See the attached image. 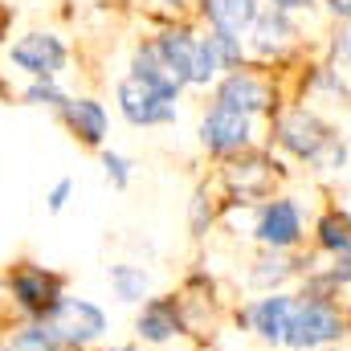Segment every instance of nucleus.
<instances>
[{"label": "nucleus", "instance_id": "11", "mask_svg": "<svg viewBox=\"0 0 351 351\" xmlns=\"http://www.w3.org/2000/svg\"><path fill=\"white\" fill-rule=\"evenodd\" d=\"M269 86H265L262 78L254 74V70H229L221 82H217V102L213 106H225V110H237V114H245V119H254V114H262L269 110Z\"/></svg>", "mask_w": 351, "mask_h": 351}, {"label": "nucleus", "instance_id": "6", "mask_svg": "<svg viewBox=\"0 0 351 351\" xmlns=\"http://www.w3.org/2000/svg\"><path fill=\"white\" fill-rule=\"evenodd\" d=\"M188 331H192V323H188L184 294H152L135 311V335L147 348H164V343H172V339L188 335Z\"/></svg>", "mask_w": 351, "mask_h": 351}, {"label": "nucleus", "instance_id": "27", "mask_svg": "<svg viewBox=\"0 0 351 351\" xmlns=\"http://www.w3.org/2000/svg\"><path fill=\"white\" fill-rule=\"evenodd\" d=\"M327 12H331L335 21H348L351 25V0H327Z\"/></svg>", "mask_w": 351, "mask_h": 351}, {"label": "nucleus", "instance_id": "3", "mask_svg": "<svg viewBox=\"0 0 351 351\" xmlns=\"http://www.w3.org/2000/svg\"><path fill=\"white\" fill-rule=\"evenodd\" d=\"M306 237V217L294 196H269L254 213V241L274 254H294Z\"/></svg>", "mask_w": 351, "mask_h": 351}, {"label": "nucleus", "instance_id": "14", "mask_svg": "<svg viewBox=\"0 0 351 351\" xmlns=\"http://www.w3.org/2000/svg\"><path fill=\"white\" fill-rule=\"evenodd\" d=\"M196 41L200 37H192L188 29H168V33H160L152 45H156V53H160V62H164V70L172 74V82L180 90L192 82V58H196Z\"/></svg>", "mask_w": 351, "mask_h": 351}, {"label": "nucleus", "instance_id": "13", "mask_svg": "<svg viewBox=\"0 0 351 351\" xmlns=\"http://www.w3.org/2000/svg\"><path fill=\"white\" fill-rule=\"evenodd\" d=\"M58 119L70 127V135L82 143V147H102L106 143V127H110V114H106V106L98 102V98H70L62 110H58Z\"/></svg>", "mask_w": 351, "mask_h": 351}, {"label": "nucleus", "instance_id": "15", "mask_svg": "<svg viewBox=\"0 0 351 351\" xmlns=\"http://www.w3.org/2000/svg\"><path fill=\"white\" fill-rule=\"evenodd\" d=\"M200 12L208 16V25H213L217 33H233V37H241V33L254 29V21H258L262 8H258V0H204Z\"/></svg>", "mask_w": 351, "mask_h": 351}, {"label": "nucleus", "instance_id": "20", "mask_svg": "<svg viewBox=\"0 0 351 351\" xmlns=\"http://www.w3.org/2000/svg\"><path fill=\"white\" fill-rule=\"evenodd\" d=\"M8 343H12V351H62L49 323H12Z\"/></svg>", "mask_w": 351, "mask_h": 351}, {"label": "nucleus", "instance_id": "9", "mask_svg": "<svg viewBox=\"0 0 351 351\" xmlns=\"http://www.w3.org/2000/svg\"><path fill=\"white\" fill-rule=\"evenodd\" d=\"M290 311H294V294L290 290H274L254 302H245L237 311V327L254 331L265 348H286V331H290Z\"/></svg>", "mask_w": 351, "mask_h": 351}, {"label": "nucleus", "instance_id": "31", "mask_svg": "<svg viewBox=\"0 0 351 351\" xmlns=\"http://www.w3.org/2000/svg\"><path fill=\"white\" fill-rule=\"evenodd\" d=\"M327 351H339V348H327Z\"/></svg>", "mask_w": 351, "mask_h": 351}, {"label": "nucleus", "instance_id": "30", "mask_svg": "<svg viewBox=\"0 0 351 351\" xmlns=\"http://www.w3.org/2000/svg\"><path fill=\"white\" fill-rule=\"evenodd\" d=\"M102 351H139L135 343H119V348H102Z\"/></svg>", "mask_w": 351, "mask_h": 351}, {"label": "nucleus", "instance_id": "4", "mask_svg": "<svg viewBox=\"0 0 351 351\" xmlns=\"http://www.w3.org/2000/svg\"><path fill=\"white\" fill-rule=\"evenodd\" d=\"M45 323L53 327L62 351H86L110 331L106 311H102L98 302H90V298H74V294H66V302H62V306L53 311V319H45Z\"/></svg>", "mask_w": 351, "mask_h": 351}, {"label": "nucleus", "instance_id": "24", "mask_svg": "<svg viewBox=\"0 0 351 351\" xmlns=\"http://www.w3.org/2000/svg\"><path fill=\"white\" fill-rule=\"evenodd\" d=\"M319 274H323V282H327L335 294L351 290V254H343V258H331V265H319Z\"/></svg>", "mask_w": 351, "mask_h": 351}, {"label": "nucleus", "instance_id": "7", "mask_svg": "<svg viewBox=\"0 0 351 351\" xmlns=\"http://www.w3.org/2000/svg\"><path fill=\"white\" fill-rule=\"evenodd\" d=\"M200 147L208 156L221 160H237L254 147V119L225 110V106H208V114L200 119Z\"/></svg>", "mask_w": 351, "mask_h": 351}, {"label": "nucleus", "instance_id": "16", "mask_svg": "<svg viewBox=\"0 0 351 351\" xmlns=\"http://www.w3.org/2000/svg\"><path fill=\"white\" fill-rule=\"evenodd\" d=\"M315 250L327 258L351 254V208H327L315 221Z\"/></svg>", "mask_w": 351, "mask_h": 351}, {"label": "nucleus", "instance_id": "22", "mask_svg": "<svg viewBox=\"0 0 351 351\" xmlns=\"http://www.w3.org/2000/svg\"><path fill=\"white\" fill-rule=\"evenodd\" d=\"M25 102H29V106H49V110H62V106L70 102V94L58 86L53 78H33V82L25 86Z\"/></svg>", "mask_w": 351, "mask_h": 351}, {"label": "nucleus", "instance_id": "2", "mask_svg": "<svg viewBox=\"0 0 351 351\" xmlns=\"http://www.w3.org/2000/svg\"><path fill=\"white\" fill-rule=\"evenodd\" d=\"M4 294H8L16 323H45L66 302V278L49 265L16 262L4 274Z\"/></svg>", "mask_w": 351, "mask_h": 351}, {"label": "nucleus", "instance_id": "29", "mask_svg": "<svg viewBox=\"0 0 351 351\" xmlns=\"http://www.w3.org/2000/svg\"><path fill=\"white\" fill-rule=\"evenodd\" d=\"M0 351H12V343H8V331H0Z\"/></svg>", "mask_w": 351, "mask_h": 351}, {"label": "nucleus", "instance_id": "1", "mask_svg": "<svg viewBox=\"0 0 351 351\" xmlns=\"http://www.w3.org/2000/svg\"><path fill=\"white\" fill-rule=\"evenodd\" d=\"M348 335H351L348 302L339 294L298 286L294 311H290V331H286V351H327V348H339Z\"/></svg>", "mask_w": 351, "mask_h": 351}, {"label": "nucleus", "instance_id": "23", "mask_svg": "<svg viewBox=\"0 0 351 351\" xmlns=\"http://www.w3.org/2000/svg\"><path fill=\"white\" fill-rule=\"evenodd\" d=\"M102 172L110 180V188H131V160L127 156H119V152H102Z\"/></svg>", "mask_w": 351, "mask_h": 351}, {"label": "nucleus", "instance_id": "12", "mask_svg": "<svg viewBox=\"0 0 351 351\" xmlns=\"http://www.w3.org/2000/svg\"><path fill=\"white\" fill-rule=\"evenodd\" d=\"M315 269V254H274V250H262L254 265H250V286L262 290V294H274V290H286V282L294 278H306Z\"/></svg>", "mask_w": 351, "mask_h": 351}, {"label": "nucleus", "instance_id": "18", "mask_svg": "<svg viewBox=\"0 0 351 351\" xmlns=\"http://www.w3.org/2000/svg\"><path fill=\"white\" fill-rule=\"evenodd\" d=\"M254 49L269 58V53H282L290 41H294V25H290V12H278V8H269V12H258V21H254Z\"/></svg>", "mask_w": 351, "mask_h": 351}, {"label": "nucleus", "instance_id": "19", "mask_svg": "<svg viewBox=\"0 0 351 351\" xmlns=\"http://www.w3.org/2000/svg\"><path fill=\"white\" fill-rule=\"evenodd\" d=\"M131 74H135V78H143L147 86L164 90L168 98H176V102H180V86L172 82V74L164 70V62H160V53H156V45H152V41L135 49V58H131Z\"/></svg>", "mask_w": 351, "mask_h": 351}, {"label": "nucleus", "instance_id": "21", "mask_svg": "<svg viewBox=\"0 0 351 351\" xmlns=\"http://www.w3.org/2000/svg\"><path fill=\"white\" fill-rule=\"evenodd\" d=\"M225 70V62H221V53H217V41H213V33L208 37H200L196 41V58H192V82L188 86H208L217 74Z\"/></svg>", "mask_w": 351, "mask_h": 351}, {"label": "nucleus", "instance_id": "5", "mask_svg": "<svg viewBox=\"0 0 351 351\" xmlns=\"http://www.w3.org/2000/svg\"><path fill=\"white\" fill-rule=\"evenodd\" d=\"M331 139H335V131H331L311 106H294V110H286V114L274 123V143H278L286 156L302 160V164H315Z\"/></svg>", "mask_w": 351, "mask_h": 351}, {"label": "nucleus", "instance_id": "26", "mask_svg": "<svg viewBox=\"0 0 351 351\" xmlns=\"http://www.w3.org/2000/svg\"><path fill=\"white\" fill-rule=\"evenodd\" d=\"M70 196H74V180H70V176H62V180L45 192V208H49V213H62V208L70 204Z\"/></svg>", "mask_w": 351, "mask_h": 351}, {"label": "nucleus", "instance_id": "8", "mask_svg": "<svg viewBox=\"0 0 351 351\" xmlns=\"http://www.w3.org/2000/svg\"><path fill=\"white\" fill-rule=\"evenodd\" d=\"M114 98H119V114L131 127H168V123H176V98H168L164 90H156V86H147L135 74H127L119 82Z\"/></svg>", "mask_w": 351, "mask_h": 351}, {"label": "nucleus", "instance_id": "28", "mask_svg": "<svg viewBox=\"0 0 351 351\" xmlns=\"http://www.w3.org/2000/svg\"><path fill=\"white\" fill-rule=\"evenodd\" d=\"M311 0H269V8H278V12H298V8H306Z\"/></svg>", "mask_w": 351, "mask_h": 351}, {"label": "nucleus", "instance_id": "25", "mask_svg": "<svg viewBox=\"0 0 351 351\" xmlns=\"http://www.w3.org/2000/svg\"><path fill=\"white\" fill-rule=\"evenodd\" d=\"M213 221H217V208H213V200H208L204 192H196V196H192V237H204Z\"/></svg>", "mask_w": 351, "mask_h": 351}, {"label": "nucleus", "instance_id": "17", "mask_svg": "<svg viewBox=\"0 0 351 351\" xmlns=\"http://www.w3.org/2000/svg\"><path fill=\"white\" fill-rule=\"evenodd\" d=\"M106 278H110V290H114V298H119L123 306H143V302L152 298V274H147L143 265L114 262L106 269Z\"/></svg>", "mask_w": 351, "mask_h": 351}, {"label": "nucleus", "instance_id": "32", "mask_svg": "<svg viewBox=\"0 0 351 351\" xmlns=\"http://www.w3.org/2000/svg\"><path fill=\"white\" fill-rule=\"evenodd\" d=\"M0 90H4V82H0Z\"/></svg>", "mask_w": 351, "mask_h": 351}, {"label": "nucleus", "instance_id": "10", "mask_svg": "<svg viewBox=\"0 0 351 351\" xmlns=\"http://www.w3.org/2000/svg\"><path fill=\"white\" fill-rule=\"evenodd\" d=\"M66 45L62 37L53 33H25L16 45H12V66L25 70L29 78H58L66 70Z\"/></svg>", "mask_w": 351, "mask_h": 351}]
</instances>
